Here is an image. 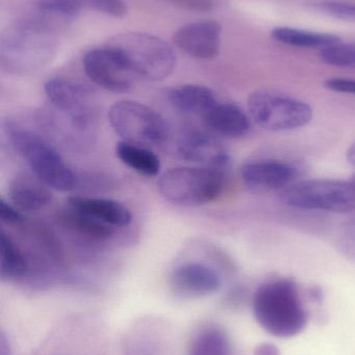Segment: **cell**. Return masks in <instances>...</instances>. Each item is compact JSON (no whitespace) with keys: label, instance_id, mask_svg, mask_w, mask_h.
<instances>
[{"label":"cell","instance_id":"cell-30","mask_svg":"<svg viewBox=\"0 0 355 355\" xmlns=\"http://www.w3.org/2000/svg\"><path fill=\"white\" fill-rule=\"evenodd\" d=\"M254 355H281V352L274 344L262 343L256 346Z\"/></svg>","mask_w":355,"mask_h":355},{"label":"cell","instance_id":"cell-17","mask_svg":"<svg viewBox=\"0 0 355 355\" xmlns=\"http://www.w3.org/2000/svg\"><path fill=\"white\" fill-rule=\"evenodd\" d=\"M204 118L213 132L229 139L245 137L250 130V116L233 103L217 102Z\"/></svg>","mask_w":355,"mask_h":355},{"label":"cell","instance_id":"cell-9","mask_svg":"<svg viewBox=\"0 0 355 355\" xmlns=\"http://www.w3.org/2000/svg\"><path fill=\"white\" fill-rule=\"evenodd\" d=\"M87 76L98 87L113 93H126L138 78L124 58L106 46L85 54L83 60Z\"/></svg>","mask_w":355,"mask_h":355},{"label":"cell","instance_id":"cell-2","mask_svg":"<svg viewBox=\"0 0 355 355\" xmlns=\"http://www.w3.org/2000/svg\"><path fill=\"white\" fill-rule=\"evenodd\" d=\"M4 130L10 145L26 162L33 176L58 191H71L76 187V174L41 135L14 121H8Z\"/></svg>","mask_w":355,"mask_h":355},{"label":"cell","instance_id":"cell-20","mask_svg":"<svg viewBox=\"0 0 355 355\" xmlns=\"http://www.w3.org/2000/svg\"><path fill=\"white\" fill-rule=\"evenodd\" d=\"M275 41L302 48H322L341 43V37L331 33H315L292 27H276L271 31Z\"/></svg>","mask_w":355,"mask_h":355},{"label":"cell","instance_id":"cell-3","mask_svg":"<svg viewBox=\"0 0 355 355\" xmlns=\"http://www.w3.org/2000/svg\"><path fill=\"white\" fill-rule=\"evenodd\" d=\"M58 40L45 24L27 22L8 29L0 42V64L10 74H28L51 62Z\"/></svg>","mask_w":355,"mask_h":355},{"label":"cell","instance_id":"cell-7","mask_svg":"<svg viewBox=\"0 0 355 355\" xmlns=\"http://www.w3.org/2000/svg\"><path fill=\"white\" fill-rule=\"evenodd\" d=\"M113 130L129 143L158 146L166 143L169 126L165 119L149 106L124 100L116 102L108 112Z\"/></svg>","mask_w":355,"mask_h":355},{"label":"cell","instance_id":"cell-11","mask_svg":"<svg viewBox=\"0 0 355 355\" xmlns=\"http://www.w3.org/2000/svg\"><path fill=\"white\" fill-rule=\"evenodd\" d=\"M220 23L215 20L198 21L181 26L173 35L177 48L197 60H214L220 52Z\"/></svg>","mask_w":355,"mask_h":355},{"label":"cell","instance_id":"cell-14","mask_svg":"<svg viewBox=\"0 0 355 355\" xmlns=\"http://www.w3.org/2000/svg\"><path fill=\"white\" fill-rule=\"evenodd\" d=\"M298 175L297 168L281 160H254L241 168L244 184L256 191L286 189L295 183Z\"/></svg>","mask_w":355,"mask_h":355},{"label":"cell","instance_id":"cell-22","mask_svg":"<svg viewBox=\"0 0 355 355\" xmlns=\"http://www.w3.org/2000/svg\"><path fill=\"white\" fill-rule=\"evenodd\" d=\"M60 219L71 231L75 232L79 235L91 238V239H108L115 233V227L100 223L96 219L76 212V211L70 208L63 212V214L60 215Z\"/></svg>","mask_w":355,"mask_h":355},{"label":"cell","instance_id":"cell-23","mask_svg":"<svg viewBox=\"0 0 355 355\" xmlns=\"http://www.w3.org/2000/svg\"><path fill=\"white\" fill-rule=\"evenodd\" d=\"M229 337L218 327L202 329L192 342L189 355H231Z\"/></svg>","mask_w":355,"mask_h":355},{"label":"cell","instance_id":"cell-18","mask_svg":"<svg viewBox=\"0 0 355 355\" xmlns=\"http://www.w3.org/2000/svg\"><path fill=\"white\" fill-rule=\"evenodd\" d=\"M168 99L173 107L189 114L206 116L217 103L214 92L198 85H185L175 87L168 93Z\"/></svg>","mask_w":355,"mask_h":355},{"label":"cell","instance_id":"cell-26","mask_svg":"<svg viewBox=\"0 0 355 355\" xmlns=\"http://www.w3.org/2000/svg\"><path fill=\"white\" fill-rule=\"evenodd\" d=\"M317 10L343 20L355 21V3L339 0H323L314 4Z\"/></svg>","mask_w":355,"mask_h":355},{"label":"cell","instance_id":"cell-13","mask_svg":"<svg viewBox=\"0 0 355 355\" xmlns=\"http://www.w3.org/2000/svg\"><path fill=\"white\" fill-rule=\"evenodd\" d=\"M170 285L177 295L198 298L212 295L220 290V275L208 265L198 262L179 265L173 270Z\"/></svg>","mask_w":355,"mask_h":355},{"label":"cell","instance_id":"cell-29","mask_svg":"<svg viewBox=\"0 0 355 355\" xmlns=\"http://www.w3.org/2000/svg\"><path fill=\"white\" fill-rule=\"evenodd\" d=\"M176 2L190 10H210L214 8L213 0H176Z\"/></svg>","mask_w":355,"mask_h":355},{"label":"cell","instance_id":"cell-25","mask_svg":"<svg viewBox=\"0 0 355 355\" xmlns=\"http://www.w3.org/2000/svg\"><path fill=\"white\" fill-rule=\"evenodd\" d=\"M77 15L83 10H94L112 17L126 15L127 6L123 0H70Z\"/></svg>","mask_w":355,"mask_h":355},{"label":"cell","instance_id":"cell-8","mask_svg":"<svg viewBox=\"0 0 355 355\" xmlns=\"http://www.w3.org/2000/svg\"><path fill=\"white\" fill-rule=\"evenodd\" d=\"M250 119L269 131H289L306 126L313 110L302 100L269 89L254 92L248 99Z\"/></svg>","mask_w":355,"mask_h":355},{"label":"cell","instance_id":"cell-1","mask_svg":"<svg viewBox=\"0 0 355 355\" xmlns=\"http://www.w3.org/2000/svg\"><path fill=\"white\" fill-rule=\"evenodd\" d=\"M252 309L256 322L274 337H295L308 325V314L297 285L290 279L261 285L254 293Z\"/></svg>","mask_w":355,"mask_h":355},{"label":"cell","instance_id":"cell-10","mask_svg":"<svg viewBox=\"0 0 355 355\" xmlns=\"http://www.w3.org/2000/svg\"><path fill=\"white\" fill-rule=\"evenodd\" d=\"M44 91L56 112L69 116L79 130L89 127L93 120V94L87 85L56 77L46 81Z\"/></svg>","mask_w":355,"mask_h":355},{"label":"cell","instance_id":"cell-19","mask_svg":"<svg viewBox=\"0 0 355 355\" xmlns=\"http://www.w3.org/2000/svg\"><path fill=\"white\" fill-rule=\"evenodd\" d=\"M116 155L121 162L138 174L148 178L158 176L160 158L144 146L121 141L116 146Z\"/></svg>","mask_w":355,"mask_h":355},{"label":"cell","instance_id":"cell-21","mask_svg":"<svg viewBox=\"0 0 355 355\" xmlns=\"http://www.w3.org/2000/svg\"><path fill=\"white\" fill-rule=\"evenodd\" d=\"M0 264L2 279H25L28 272V256L3 230L0 234Z\"/></svg>","mask_w":355,"mask_h":355},{"label":"cell","instance_id":"cell-28","mask_svg":"<svg viewBox=\"0 0 355 355\" xmlns=\"http://www.w3.org/2000/svg\"><path fill=\"white\" fill-rule=\"evenodd\" d=\"M325 87L336 93L352 94L355 95V79L331 78L327 80Z\"/></svg>","mask_w":355,"mask_h":355},{"label":"cell","instance_id":"cell-15","mask_svg":"<svg viewBox=\"0 0 355 355\" xmlns=\"http://www.w3.org/2000/svg\"><path fill=\"white\" fill-rule=\"evenodd\" d=\"M67 205L68 208L113 227H127L133 220L131 210L118 200L110 198L71 196Z\"/></svg>","mask_w":355,"mask_h":355},{"label":"cell","instance_id":"cell-32","mask_svg":"<svg viewBox=\"0 0 355 355\" xmlns=\"http://www.w3.org/2000/svg\"><path fill=\"white\" fill-rule=\"evenodd\" d=\"M347 159L350 164L355 166V141L347 151Z\"/></svg>","mask_w":355,"mask_h":355},{"label":"cell","instance_id":"cell-4","mask_svg":"<svg viewBox=\"0 0 355 355\" xmlns=\"http://www.w3.org/2000/svg\"><path fill=\"white\" fill-rule=\"evenodd\" d=\"M106 46L118 52L135 74L146 80H164L176 64L173 48L164 40L149 33H119L108 40Z\"/></svg>","mask_w":355,"mask_h":355},{"label":"cell","instance_id":"cell-12","mask_svg":"<svg viewBox=\"0 0 355 355\" xmlns=\"http://www.w3.org/2000/svg\"><path fill=\"white\" fill-rule=\"evenodd\" d=\"M177 154L185 162L224 172L231 162L221 144L213 135L198 129H192L181 135L177 144Z\"/></svg>","mask_w":355,"mask_h":355},{"label":"cell","instance_id":"cell-24","mask_svg":"<svg viewBox=\"0 0 355 355\" xmlns=\"http://www.w3.org/2000/svg\"><path fill=\"white\" fill-rule=\"evenodd\" d=\"M325 64L344 68H355V43H338L322 48L319 53Z\"/></svg>","mask_w":355,"mask_h":355},{"label":"cell","instance_id":"cell-27","mask_svg":"<svg viewBox=\"0 0 355 355\" xmlns=\"http://www.w3.org/2000/svg\"><path fill=\"white\" fill-rule=\"evenodd\" d=\"M0 218L8 225H19L24 220L22 213L6 198H0Z\"/></svg>","mask_w":355,"mask_h":355},{"label":"cell","instance_id":"cell-5","mask_svg":"<svg viewBox=\"0 0 355 355\" xmlns=\"http://www.w3.org/2000/svg\"><path fill=\"white\" fill-rule=\"evenodd\" d=\"M224 173L204 166L171 168L158 179V191L165 200L177 206H201L222 193Z\"/></svg>","mask_w":355,"mask_h":355},{"label":"cell","instance_id":"cell-6","mask_svg":"<svg viewBox=\"0 0 355 355\" xmlns=\"http://www.w3.org/2000/svg\"><path fill=\"white\" fill-rule=\"evenodd\" d=\"M281 200L304 210L352 212L355 211V184L329 179L296 182L281 190Z\"/></svg>","mask_w":355,"mask_h":355},{"label":"cell","instance_id":"cell-16","mask_svg":"<svg viewBox=\"0 0 355 355\" xmlns=\"http://www.w3.org/2000/svg\"><path fill=\"white\" fill-rule=\"evenodd\" d=\"M50 188L35 176L20 175L8 186L10 202L20 211L37 212L47 207L52 200Z\"/></svg>","mask_w":355,"mask_h":355},{"label":"cell","instance_id":"cell-31","mask_svg":"<svg viewBox=\"0 0 355 355\" xmlns=\"http://www.w3.org/2000/svg\"><path fill=\"white\" fill-rule=\"evenodd\" d=\"M0 355H10V343L3 331L0 335Z\"/></svg>","mask_w":355,"mask_h":355}]
</instances>
